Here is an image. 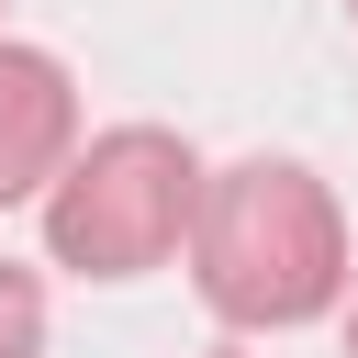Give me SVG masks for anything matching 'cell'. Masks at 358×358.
<instances>
[{"instance_id":"1","label":"cell","mask_w":358,"mask_h":358,"mask_svg":"<svg viewBox=\"0 0 358 358\" xmlns=\"http://www.w3.org/2000/svg\"><path fill=\"white\" fill-rule=\"evenodd\" d=\"M179 257H190V291L213 302V324H235V336H291L347 302V213L302 157L201 168V213H190Z\"/></svg>"},{"instance_id":"6","label":"cell","mask_w":358,"mask_h":358,"mask_svg":"<svg viewBox=\"0 0 358 358\" xmlns=\"http://www.w3.org/2000/svg\"><path fill=\"white\" fill-rule=\"evenodd\" d=\"M347 22H358V0H347Z\"/></svg>"},{"instance_id":"3","label":"cell","mask_w":358,"mask_h":358,"mask_svg":"<svg viewBox=\"0 0 358 358\" xmlns=\"http://www.w3.org/2000/svg\"><path fill=\"white\" fill-rule=\"evenodd\" d=\"M78 157V90L45 45H0V213L45 201L56 168Z\"/></svg>"},{"instance_id":"5","label":"cell","mask_w":358,"mask_h":358,"mask_svg":"<svg viewBox=\"0 0 358 358\" xmlns=\"http://www.w3.org/2000/svg\"><path fill=\"white\" fill-rule=\"evenodd\" d=\"M347 358H358V313H347Z\"/></svg>"},{"instance_id":"4","label":"cell","mask_w":358,"mask_h":358,"mask_svg":"<svg viewBox=\"0 0 358 358\" xmlns=\"http://www.w3.org/2000/svg\"><path fill=\"white\" fill-rule=\"evenodd\" d=\"M0 358H45V280L0 257Z\"/></svg>"},{"instance_id":"2","label":"cell","mask_w":358,"mask_h":358,"mask_svg":"<svg viewBox=\"0 0 358 358\" xmlns=\"http://www.w3.org/2000/svg\"><path fill=\"white\" fill-rule=\"evenodd\" d=\"M190 213H201V157L190 134L168 123H112L90 134L56 190H45V257L78 268V280H145L190 246Z\"/></svg>"}]
</instances>
